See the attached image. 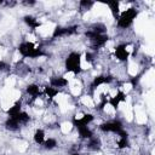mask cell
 <instances>
[{
	"label": "cell",
	"instance_id": "cell-1",
	"mask_svg": "<svg viewBox=\"0 0 155 155\" xmlns=\"http://www.w3.org/2000/svg\"><path fill=\"white\" fill-rule=\"evenodd\" d=\"M18 52L22 57L24 58H39L42 57L45 53L42 51V48L36 47L33 42L30 41H23L18 45Z\"/></svg>",
	"mask_w": 155,
	"mask_h": 155
},
{
	"label": "cell",
	"instance_id": "cell-2",
	"mask_svg": "<svg viewBox=\"0 0 155 155\" xmlns=\"http://www.w3.org/2000/svg\"><path fill=\"white\" fill-rule=\"evenodd\" d=\"M137 15H138V11L134 7H130V8L125 10V11H122L119 15V17L116 18L117 19V23H116L117 27L121 28V29H127L128 27L132 25V23H133L134 18L137 17Z\"/></svg>",
	"mask_w": 155,
	"mask_h": 155
},
{
	"label": "cell",
	"instance_id": "cell-3",
	"mask_svg": "<svg viewBox=\"0 0 155 155\" xmlns=\"http://www.w3.org/2000/svg\"><path fill=\"white\" fill-rule=\"evenodd\" d=\"M65 70L73 74H79L81 71V54L79 52H70L64 62Z\"/></svg>",
	"mask_w": 155,
	"mask_h": 155
},
{
	"label": "cell",
	"instance_id": "cell-4",
	"mask_svg": "<svg viewBox=\"0 0 155 155\" xmlns=\"http://www.w3.org/2000/svg\"><path fill=\"white\" fill-rule=\"evenodd\" d=\"M85 36L90 40L91 47L93 50H98V48L103 47L108 42V39H109L108 35H105V34H98V33H94V31H92L90 29L85 33Z\"/></svg>",
	"mask_w": 155,
	"mask_h": 155
},
{
	"label": "cell",
	"instance_id": "cell-5",
	"mask_svg": "<svg viewBox=\"0 0 155 155\" xmlns=\"http://www.w3.org/2000/svg\"><path fill=\"white\" fill-rule=\"evenodd\" d=\"M99 130L102 132H104V133H115V134H117L120 131L124 130V127H122L121 121H119V120H110V121L101 124L99 125Z\"/></svg>",
	"mask_w": 155,
	"mask_h": 155
},
{
	"label": "cell",
	"instance_id": "cell-6",
	"mask_svg": "<svg viewBox=\"0 0 155 155\" xmlns=\"http://www.w3.org/2000/svg\"><path fill=\"white\" fill-rule=\"evenodd\" d=\"M78 31L76 25H68V27H56L52 33V38H64V36H70Z\"/></svg>",
	"mask_w": 155,
	"mask_h": 155
},
{
	"label": "cell",
	"instance_id": "cell-7",
	"mask_svg": "<svg viewBox=\"0 0 155 155\" xmlns=\"http://www.w3.org/2000/svg\"><path fill=\"white\" fill-rule=\"evenodd\" d=\"M115 57L119 59V61H121V62H125V61H127V58H128V56H130V51H128V48H127V46L125 45V44H121V45H117L116 47H115Z\"/></svg>",
	"mask_w": 155,
	"mask_h": 155
},
{
	"label": "cell",
	"instance_id": "cell-8",
	"mask_svg": "<svg viewBox=\"0 0 155 155\" xmlns=\"http://www.w3.org/2000/svg\"><path fill=\"white\" fill-rule=\"evenodd\" d=\"M113 81V76L110 75H98L96 76L92 82H91V88H97L102 85H105V84H110Z\"/></svg>",
	"mask_w": 155,
	"mask_h": 155
},
{
	"label": "cell",
	"instance_id": "cell-9",
	"mask_svg": "<svg viewBox=\"0 0 155 155\" xmlns=\"http://www.w3.org/2000/svg\"><path fill=\"white\" fill-rule=\"evenodd\" d=\"M125 101H126V94H125L122 91H117L115 96H113V97H110V98L108 99V103H109L114 109H117V107L120 105V103H122V102H125Z\"/></svg>",
	"mask_w": 155,
	"mask_h": 155
},
{
	"label": "cell",
	"instance_id": "cell-10",
	"mask_svg": "<svg viewBox=\"0 0 155 155\" xmlns=\"http://www.w3.org/2000/svg\"><path fill=\"white\" fill-rule=\"evenodd\" d=\"M74 127L76 128V131L79 133V137L81 139H90L91 137H93V132L91 131V128L88 126H85V125H74Z\"/></svg>",
	"mask_w": 155,
	"mask_h": 155
},
{
	"label": "cell",
	"instance_id": "cell-11",
	"mask_svg": "<svg viewBox=\"0 0 155 155\" xmlns=\"http://www.w3.org/2000/svg\"><path fill=\"white\" fill-rule=\"evenodd\" d=\"M68 85V80L64 78V76H52L50 79V86L59 90V88H63Z\"/></svg>",
	"mask_w": 155,
	"mask_h": 155
},
{
	"label": "cell",
	"instance_id": "cell-12",
	"mask_svg": "<svg viewBox=\"0 0 155 155\" xmlns=\"http://www.w3.org/2000/svg\"><path fill=\"white\" fill-rule=\"evenodd\" d=\"M94 120V116L92 114H84L81 117H74L71 124L73 126L74 125H85V126H88L92 121Z\"/></svg>",
	"mask_w": 155,
	"mask_h": 155
},
{
	"label": "cell",
	"instance_id": "cell-13",
	"mask_svg": "<svg viewBox=\"0 0 155 155\" xmlns=\"http://www.w3.org/2000/svg\"><path fill=\"white\" fill-rule=\"evenodd\" d=\"M23 21H24V23H25L30 29H36V28H39V27L41 25L40 21H39L38 18H35L34 16H30V15L24 16V17H23Z\"/></svg>",
	"mask_w": 155,
	"mask_h": 155
},
{
	"label": "cell",
	"instance_id": "cell-14",
	"mask_svg": "<svg viewBox=\"0 0 155 155\" xmlns=\"http://www.w3.org/2000/svg\"><path fill=\"white\" fill-rule=\"evenodd\" d=\"M25 92L31 96V98H38L42 92L40 90V86L36 85V84H29L27 87H25Z\"/></svg>",
	"mask_w": 155,
	"mask_h": 155
},
{
	"label": "cell",
	"instance_id": "cell-15",
	"mask_svg": "<svg viewBox=\"0 0 155 155\" xmlns=\"http://www.w3.org/2000/svg\"><path fill=\"white\" fill-rule=\"evenodd\" d=\"M4 126H5V128H6L7 131H11V132H16V131H18L19 127H21V125H19L13 117H10V116H7V119L5 120Z\"/></svg>",
	"mask_w": 155,
	"mask_h": 155
},
{
	"label": "cell",
	"instance_id": "cell-16",
	"mask_svg": "<svg viewBox=\"0 0 155 155\" xmlns=\"http://www.w3.org/2000/svg\"><path fill=\"white\" fill-rule=\"evenodd\" d=\"M10 117H13L19 125H25L29 120H30V116H29V114L27 113V111H24V110H22V111H19L17 115H15V116H10Z\"/></svg>",
	"mask_w": 155,
	"mask_h": 155
},
{
	"label": "cell",
	"instance_id": "cell-17",
	"mask_svg": "<svg viewBox=\"0 0 155 155\" xmlns=\"http://www.w3.org/2000/svg\"><path fill=\"white\" fill-rule=\"evenodd\" d=\"M46 133H45V131L44 130H41V128H38L35 132H34V134H33V140L36 143V144H42L44 142H45V139H46Z\"/></svg>",
	"mask_w": 155,
	"mask_h": 155
},
{
	"label": "cell",
	"instance_id": "cell-18",
	"mask_svg": "<svg viewBox=\"0 0 155 155\" xmlns=\"http://www.w3.org/2000/svg\"><path fill=\"white\" fill-rule=\"evenodd\" d=\"M42 93H44L48 99H53V98L59 93V90H57V88H54V87H52V86H50V85H46V86L44 87Z\"/></svg>",
	"mask_w": 155,
	"mask_h": 155
},
{
	"label": "cell",
	"instance_id": "cell-19",
	"mask_svg": "<svg viewBox=\"0 0 155 155\" xmlns=\"http://www.w3.org/2000/svg\"><path fill=\"white\" fill-rule=\"evenodd\" d=\"M107 5L109 6V8H110L113 16H114L115 18H117L119 15H120V2H119V1H109Z\"/></svg>",
	"mask_w": 155,
	"mask_h": 155
},
{
	"label": "cell",
	"instance_id": "cell-20",
	"mask_svg": "<svg viewBox=\"0 0 155 155\" xmlns=\"http://www.w3.org/2000/svg\"><path fill=\"white\" fill-rule=\"evenodd\" d=\"M87 140H88V142H87V148H88V149H91V150H98V149L101 148V142H99V139L96 138L94 136L91 137V138L87 139Z\"/></svg>",
	"mask_w": 155,
	"mask_h": 155
},
{
	"label": "cell",
	"instance_id": "cell-21",
	"mask_svg": "<svg viewBox=\"0 0 155 155\" xmlns=\"http://www.w3.org/2000/svg\"><path fill=\"white\" fill-rule=\"evenodd\" d=\"M19 111H22V105H21V103H15L12 107L8 108L7 115H8V116H15V115H17Z\"/></svg>",
	"mask_w": 155,
	"mask_h": 155
},
{
	"label": "cell",
	"instance_id": "cell-22",
	"mask_svg": "<svg viewBox=\"0 0 155 155\" xmlns=\"http://www.w3.org/2000/svg\"><path fill=\"white\" fill-rule=\"evenodd\" d=\"M42 145H44V148L46 150H52V149H54L57 147V140L54 138H47V139H45Z\"/></svg>",
	"mask_w": 155,
	"mask_h": 155
},
{
	"label": "cell",
	"instance_id": "cell-23",
	"mask_svg": "<svg viewBox=\"0 0 155 155\" xmlns=\"http://www.w3.org/2000/svg\"><path fill=\"white\" fill-rule=\"evenodd\" d=\"M79 5H80V7H81L82 10H90V8L94 5V2H93V1H88V0H81V1L79 2Z\"/></svg>",
	"mask_w": 155,
	"mask_h": 155
},
{
	"label": "cell",
	"instance_id": "cell-24",
	"mask_svg": "<svg viewBox=\"0 0 155 155\" xmlns=\"http://www.w3.org/2000/svg\"><path fill=\"white\" fill-rule=\"evenodd\" d=\"M8 68H10V65H8L6 62L0 61V73H1V71H5V70H8Z\"/></svg>",
	"mask_w": 155,
	"mask_h": 155
},
{
	"label": "cell",
	"instance_id": "cell-25",
	"mask_svg": "<svg viewBox=\"0 0 155 155\" xmlns=\"http://www.w3.org/2000/svg\"><path fill=\"white\" fill-rule=\"evenodd\" d=\"M85 57H86V61H87V62H92V59H93V56H92V53H90V52L86 53Z\"/></svg>",
	"mask_w": 155,
	"mask_h": 155
},
{
	"label": "cell",
	"instance_id": "cell-26",
	"mask_svg": "<svg viewBox=\"0 0 155 155\" xmlns=\"http://www.w3.org/2000/svg\"><path fill=\"white\" fill-rule=\"evenodd\" d=\"M23 4H24V5H34V4H35V1H24Z\"/></svg>",
	"mask_w": 155,
	"mask_h": 155
},
{
	"label": "cell",
	"instance_id": "cell-27",
	"mask_svg": "<svg viewBox=\"0 0 155 155\" xmlns=\"http://www.w3.org/2000/svg\"><path fill=\"white\" fill-rule=\"evenodd\" d=\"M70 155H80L79 153H73V154H70Z\"/></svg>",
	"mask_w": 155,
	"mask_h": 155
},
{
	"label": "cell",
	"instance_id": "cell-28",
	"mask_svg": "<svg viewBox=\"0 0 155 155\" xmlns=\"http://www.w3.org/2000/svg\"><path fill=\"white\" fill-rule=\"evenodd\" d=\"M2 4H5V1H2V0H0V5H2Z\"/></svg>",
	"mask_w": 155,
	"mask_h": 155
},
{
	"label": "cell",
	"instance_id": "cell-29",
	"mask_svg": "<svg viewBox=\"0 0 155 155\" xmlns=\"http://www.w3.org/2000/svg\"><path fill=\"white\" fill-rule=\"evenodd\" d=\"M0 18H1V15H0Z\"/></svg>",
	"mask_w": 155,
	"mask_h": 155
}]
</instances>
